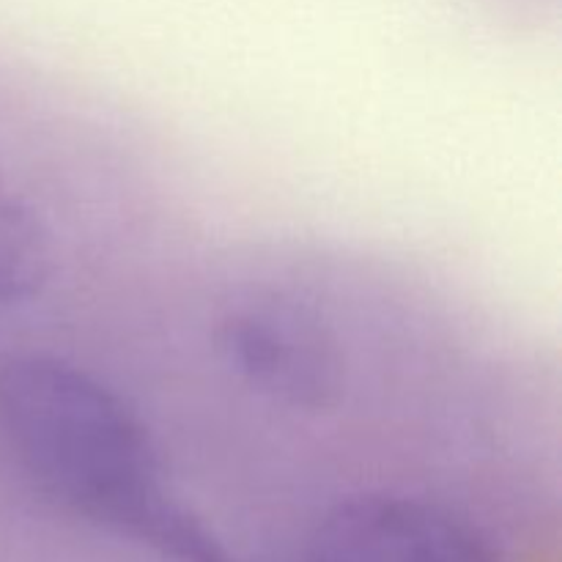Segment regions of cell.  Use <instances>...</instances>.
I'll return each instance as SVG.
<instances>
[{"mask_svg": "<svg viewBox=\"0 0 562 562\" xmlns=\"http://www.w3.org/2000/svg\"><path fill=\"white\" fill-rule=\"evenodd\" d=\"M0 442L22 475L69 514L179 562L228 558L170 492L135 406L86 366L47 351L0 362Z\"/></svg>", "mask_w": 562, "mask_h": 562, "instance_id": "obj_1", "label": "cell"}, {"mask_svg": "<svg viewBox=\"0 0 562 562\" xmlns=\"http://www.w3.org/2000/svg\"><path fill=\"white\" fill-rule=\"evenodd\" d=\"M225 371L250 395L291 415H333L346 398L349 368L333 324L311 302L252 291L225 307L214 327Z\"/></svg>", "mask_w": 562, "mask_h": 562, "instance_id": "obj_2", "label": "cell"}, {"mask_svg": "<svg viewBox=\"0 0 562 562\" xmlns=\"http://www.w3.org/2000/svg\"><path fill=\"white\" fill-rule=\"evenodd\" d=\"M305 562H508L448 508L393 492L335 503L313 527Z\"/></svg>", "mask_w": 562, "mask_h": 562, "instance_id": "obj_3", "label": "cell"}, {"mask_svg": "<svg viewBox=\"0 0 562 562\" xmlns=\"http://www.w3.org/2000/svg\"><path fill=\"white\" fill-rule=\"evenodd\" d=\"M53 269L55 245L47 223L0 173V311L42 294Z\"/></svg>", "mask_w": 562, "mask_h": 562, "instance_id": "obj_4", "label": "cell"}, {"mask_svg": "<svg viewBox=\"0 0 562 562\" xmlns=\"http://www.w3.org/2000/svg\"><path fill=\"white\" fill-rule=\"evenodd\" d=\"M217 562H236V560L228 554V558H223V560H217Z\"/></svg>", "mask_w": 562, "mask_h": 562, "instance_id": "obj_5", "label": "cell"}]
</instances>
